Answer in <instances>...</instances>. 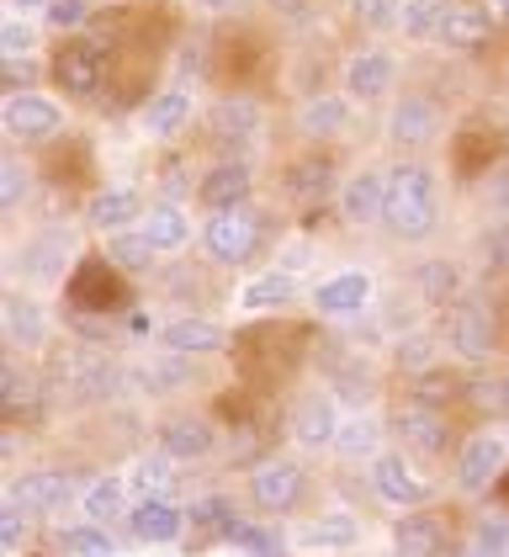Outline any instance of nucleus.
<instances>
[{"mask_svg": "<svg viewBox=\"0 0 509 557\" xmlns=\"http://www.w3.org/2000/svg\"><path fill=\"white\" fill-rule=\"evenodd\" d=\"M38 367L59 398L85 404V409L123 398V387H127V367L112 361L101 345H48L38 356Z\"/></svg>", "mask_w": 509, "mask_h": 557, "instance_id": "nucleus-1", "label": "nucleus"}, {"mask_svg": "<svg viewBox=\"0 0 509 557\" xmlns=\"http://www.w3.org/2000/svg\"><path fill=\"white\" fill-rule=\"evenodd\" d=\"M440 223V186L435 171L414 160V154H398L387 165V202H382V228L398 239V245H424Z\"/></svg>", "mask_w": 509, "mask_h": 557, "instance_id": "nucleus-2", "label": "nucleus"}, {"mask_svg": "<svg viewBox=\"0 0 509 557\" xmlns=\"http://www.w3.org/2000/svg\"><path fill=\"white\" fill-rule=\"evenodd\" d=\"M440 345L462 361V367H488L499 356V319L483 298H457L446 302L440 319Z\"/></svg>", "mask_w": 509, "mask_h": 557, "instance_id": "nucleus-3", "label": "nucleus"}, {"mask_svg": "<svg viewBox=\"0 0 509 557\" xmlns=\"http://www.w3.org/2000/svg\"><path fill=\"white\" fill-rule=\"evenodd\" d=\"M505 472H509L505 430H472V435L457 441V451H451V483H457V494L483 499V494H494L505 483Z\"/></svg>", "mask_w": 509, "mask_h": 557, "instance_id": "nucleus-4", "label": "nucleus"}, {"mask_svg": "<svg viewBox=\"0 0 509 557\" xmlns=\"http://www.w3.org/2000/svg\"><path fill=\"white\" fill-rule=\"evenodd\" d=\"M80 488H85V478L80 472H70V468H22V472H11L5 478V505H16V510H27L33 520H48V515H59V510H70V505H80Z\"/></svg>", "mask_w": 509, "mask_h": 557, "instance_id": "nucleus-5", "label": "nucleus"}, {"mask_svg": "<svg viewBox=\"0 0 509 557\" xmlns=\"http://www.w3.org/2000/svg\"><path fill=\"white\" fill-rule=\"evenodd\" d=\"M80 260H75V234L70 228H38V234H27L22 239V250L11 256V276L22 282V287H53V282H70V271H75Z\"/></svg>", "mask_w": 509, "mask_h": 557, "instance_id": "nucleus-6", "label": "nucleus"}, {"mask_svg": "<svg viewBox=\"0 0 509 557\" xmlns=\"http://www.w3.org/2000/svg\"><path fill=\"white\" fill-rule=\"evenodd\" d=\"M48 75H53V90L59 96H75V101H90V96H101L107 86V44L101 38H64V44L53 48V59H48Z\"/></svg>", "mask_w": 509, "mask_h": 557, "instance_id": "nucleus-7", "label": "nucleus"}, {"mask_svg": "<svg viewBox=\"0 0 509 557\" xmlns=\"http://www.w3.org/2000/svg\"><path fill=\"white\" fill-rule=\"evenodd\" d=\"M367 488H372V499L393 505V510H420V505H430V478L414 468V457L404 446H382L377 457L367 462Z\"/></svg>", "mask_w": 509, "mask_h": 557, "instance_id": "nucleus-8", "label": "nucleus"}, {"mask_svg": "<svg viewBox=\"0 0 509 557\" xmlns=\"http://www.w3.org/2000/svg\"><path fill=\"white\" fill-rule=\"evenodd\" d=\"M223 446V420L202 409H175L154 425V451H165L170 462H208Z\"/></svg>", "mask_w": 509, "mask_h": 557, "instance_id": "nucleus-9", "label": "nucleus"}, {"mask_svg": "<svg viewBox=\"0 0 509 557\" xmlns=\"http://www.w3.org/2000/svg\"><path fill=\"white\" fill-rule=\"evenodd\" d=\"M387 430H393V441H398L409 457H424V462L457 451V430H451V414H446V409H424V404H409V398H404V404L387 414Z\"/></svg>", "mask_w": 509, "mask_h": 557, "instance_id": "nucleus-10", "label": "nucleus"}, {"mask_svg": "<svg viewBox=\"0 0 509 557\" xmlns=\"http://www.w3.org/2000/svg\"><path fill=\"white\" fill-rule=\"evenodd\" d=\"M245 494L260 515H293L308 499V468L297 457H265L260 468H250Z\"/></svg>", "mask_w": 509, "mask_h": 557, "instance_id": "nucleus-11", "label": "nucleus"}, {"mask_svg": "<svg viewBox=\"0 0 509 557\" xmlns=\"http://www.w3.org/2000/svg\"><path fill=\"white\" fill-rule=\"evenodd\" d=\"M0 128L11 144H53L64 133V107H59V96H42V86L11 90L0 107Z\"/></svg>", "mask_w": 509, "mask_h": 557, "instance_id": "nucleus-12", "label": "nucleus"}, {"mask_svg": "<svg viewBox=\"0 0 509 557\" xmlns=\"http://www.w3.org/2000/svg\"><path fill=\"white\" fill-rule=\"evenodd\" d=\"M70 298H75V308H85V319L117 313V308H127V271H117L107 256H85L70 271Z\"/></svg>", "mask_w": 509, "mask_h": 557, "instance_id": "nucleus-13", "label": "nucleus"}, {"mask_svg": "<svg viewBox=\"0 0 509 557\" xmlns=\"http://www.w3.org/2000/svg\"><path fill=\"white\" fill-rule=\"evenodd\" d=\"M260 245V223L250 208H228V213L202 218V250L212 265H245Z\"/></svg>", "mask_w": 509, "mask_h": 557, "instance_id": "nucleus-14", "label": "nucleus"}, {"mask_svg": "<svg viewBox=\"0 0 509 557\" xmlns=\"http://www.w3.org/2000/svg\"><path fill=\"white\" fill-rule=\"evenodd\" d=\"M0 319H5V341H11L16 356H42L53 345V319H48V302L38 293L11 287L5 302H0Z\"/></svg>", "mask_w": 509, "mask_h": 557, "instance_id": "nucleus-15", "label": "nucleus"}, {"mask_svg": "<svg viewBox=\"0 0 509 557\" xmlns=\"http://www.w3.org/2000/svg\"><path fill=\"white\" fill-rule=\"evenodd\" d=\"M435 133H440V101H435V96L409 90V96L393 101V112H387V138H393L398 154H420Z\"/></svg>", "mask_w": 509, "mask_h": 557, "instance_id": "nucleus-16", "label": "nucleus"}, {"mask_svg": "<svg viewBox=\"0 0 509 557\" xmlns=\"http://www.w3.org/2000/svg\"><path fill=\"white\" fill-rule=\"evenodd\" d=\"M186 531H191V510L175 505L170 494H160V499H133V510H127V536H133V542L170 547V542H181Z\"/></svg>", "mask_w": 509, "mask_h": 557, "instance_id": "nucleus-17", "label": "nucleus"}, {"mask_svg": "<svg viewBox=\"0 0 509 557\" xmlns=\"http://www.w3.org/2000/svg\"><path fill=\"white\" fill-rule=\"evenodd\" d=\"M393 557H451V531H446V515L420 505V510H404L393 520Z\"/></svg>", "mask_w": 509, "mask_h": 557, "instance_id": "nucleus-18", "label": "nucleus"}, {"mask_svg": "<svg viewBox=\"0 0 509 557\" xmlns=\"http://www.w3.org/2000/svg\"><path fill=\"white\" fill-rule=\"evenodd\" d=\"M48 393H53V387L42 377V367H27L22 356H11L5 372H0V414H5V425H22V420L42 414Z\"/></svg>", "mask_w": 509, "mask_h": 557, "instance_id": "nucleus-19", "label": "nucleus"}, {"mask_svg": "<svg viewBox=\"0 0 509 557\" xmlns=\"http://www.w3.org/2000/svg\"><path fill=\"white\" fill-rule=\"evenodd\" d=\"M254 197V171L250 160H212L208 171L197 175V202L208 213H228V208H250Z\"/></svg>", "mask_w": 509, "mask_h": 557, "instance_id": "nucleus-20", "label": "nucleus"}, {"mask_svg": "<svg viewBox=\"0 0 509 557\" xmlns=\"http://www.w3.org/2000/svg\"><path fill=\"white\" fill-rule=\"evenodd\" d=\"M208 133L228 149H250L265 133V107L254 96H218L208 107Z\"/></svg>", "mask_w": 509, "mask_h": 557, "instance_id": "nucleus-21", "label": "nucleus"}, {"mask_svg": "<svg viewBox=\"0 0 509 557\" xmlns=\"http://www.w3.org/2000/svg\"><path fill=\"white\" fill-rule=\"evenodd\" d=\"M339 414H345V409H335V398L313 393V398L293 404V414H287V441H293L297 451H335Z\"/></svg>", "mask_w": 509, "mask_h": 557, "instance_id": "nucleus-22", "label": "nucleus"}, {"mask_svg": "<svg viewBox=\"0 0 509 557\" xmlns=\"http://www.w3.org/2000/svg\"><path fill=\"white\" fill-rule=\"evenodd\" d=\"M382 202H387V165H367V171L345 175L335 191V208L350 228L382 223Z\"/></svg>", "mask_w": 509, "mask_h": 557, "instance_id": "nucleus-23", "label": "nucleus"}, {"mask_svg": "<svg viewBox=\"0 0 509 557\" xmlns=\"http://www.w3.org/2000/svg\"><path fill=\"white\" fill-rule=\"evenodd\" d=\"M228 345H234V335H228L223 324H212V319H197V313L165 319V324H160V350H170V356L202 361V356H223Z\"/></svg>", "mask_w": 509, "mask_h": 557, "instance_id": "nucleus-24", "label": "nucleus"}, {"mask_svg": "<svg viewBox=\"0 0 509 557\" xmlns=\"http://www.w3.org/2000/svg\"><path fill=\"white\" fill-rule=\"evenodd\" d=\"M282 191H287L293 202H324V197H335V191H339L335 154H324V149H308V154L287 160V171H282Z\"/></svg>", "mask_w": 509, "mask_h": 557, "instance_id": "nucleus-25", "label": "nucleus"}, {"mask_svg": "<svg viewBox=\"0 0 509 557\" xmlns=\"http://www.w3.org/2000/svg\"><path fill=\"white\" fill-rule=\"evenodd\" d=\"M398 81V59L387 48H361L345 59V96L350 101H382Z\"/></svg>", "mask_w": 509, "mask_h": 557, "instance_id": "nucleus-26", "label": "nucleus"}, {"mask_svg": "<svg viewBox=\"0 0 509 557\" xmlns=\"http://www.w3.org/2000/svg\"><path fill=\"white\" fill-rule=\"evenodd\" d=\"M372 293H377V282L367 271H339L330 282H319L313 308H319V319H356L372 308Z\"/></svg>", "mask_w": 509, "mask_h": 557, "instance_id": "nucleus-27", "label": "nucleus"}, {"mask_svg": "<svg viewBox=\"0 0 509 557\" xmlns=\"http://www.w3.org/2000/svg\"><path fill=\"white\" fill-rule=\"evenodd\" d=\"M293 542L302 553H350V547L361 542V520L350 510H319L297 525Z\"/></svg>", "mask_w": 509, "mask_h": 557, "instance_id": "nucleus-28", "label": "nucleus"}, {"mask_svg": "<svg viewBox=\"0 0 509 557\" xmlns=\"http://www.w3.org/2000/svg\"><path fill=\"white\" fill-rule=\"evenodd\" d=\"M494 27H499L494 5H483V0H457L451 16H446V27H440V44L451 48V53H477V48H488Z\"/></svg>", "mask_w": 509, "mask_h": 557, "instance_id": "nucleus-29", "label": "nucleus"}, {"mask_svg": "<svg viewBox=\"0 0 509 557\" xmlns=\"http://www.w3.org/2000/svg\"><path fill=\"white\" fill-rule=\"evenodd\" d=\"M138 218H144V197L133 186H101L85 202V228H96V234H123Z\"/></svg>", "mask_w": 509, "mask_h": 557, "instance_id": "nucleus-30", "label": "nucleus"}, {"mask_svg": "<svg viewBox=\"0 0 509 557\" xmlns=\"http://www.w3.org/2000/svg\"><path fill=\"white\" fill-rule=\"evenodd\" d=\"M387 435H393V430L382 425L372 409H345V414H339V435H335V457L339 462H372Z\"/></svg>", "mask_w": 509, "mask_h": 557, "instance_id": "nucleus-31", "label": "nucleus"}, {"mask_svg": "<svg viewBox=\"0 0 509 557\" xmlns=\"http://www.w3.org/2000/svg\"><path fill=\"white\" fill-rule=\"evenodd\" d=\"M191 117H197V101L186 86H165L144 101V133L149 138H181Z\"/></svg>", "mask_w": 509, "mask_h": 557, "instance_id": "nucleus-32", "label": "nucleus"}, {"mask_svg": "<svg viewBox=\"0 0 509 557\" xmlns=\"http://www.w3.org/2000/svg\"><path fill=\"white\" fill-rule=\"evenodd\" d=\"M345 128H350V96H339V90L308 96V101L297 107V133L313 138V144H330V138H339Z\"/></svg>", "mask_w": 509, "mask_h": 557, "instance_id": "nucleus-33", "label": "nucleus"}, {"mask_svg": "<svg viewBox=\"0 0 509 557\" xmlns=\"http://www.w3.org/2000/svg\"><path fill=\"white\" fill-rule=\"evenodd\" d=\"M80 520H96V525H112V520H127V478L117 472H96V478H85L80 488Z\"/></svg>", "mask_w": 509, "mask_h": 557, "instance_id": "nucleus-34", "label": "nucleus"}, {"mask_svg": "<svg viewBox=\"0 0 509 557\" xmlns=\"http://www.w3.org/2000/svg\"><path fill=\"white\" fill-rule=\"evenodd\" d=\"M467 393H472V372H462V361H457V367H435V372L414 377V383H409V404L446 409V414H451V404H467Z\"/></svg>", "mask_w": 509, "mask_h": 557, "instance_id": "nucleus-35", "label": "nucleus"}, {"mask_svg": "<svg viewBox=\"0 0 509 557\" xmlns=\"http://www.w3.org/2000/svg\"><path fill=\"white\" fill-rule=\"evenodd\" d=\"M138 228H144V239H149L160 256H181V250L191 245V218H186L181 202H154V208H144Z\"/></svg>", "mask_w": 509, "mask_h": 557, "instance_id": "nucleus-36", "label": "nucleus"}, {"mask_svg": "<svg viewBox=\"0 0 509 557\" xmlns=\"http://www.w3.org/2000/svg\"><path fill=\"white\" fill-rule=\"evenodd\" d=\"M297 302V282L287 271H260L250 276L245 287H239V308L245 313H282V308H293Z\"/></svg>", "mask_w": 509, "mask_h": 557, "instance_id": "nucleus-37", "label": "nucleus"}, {"mask_svg": "<svg viewBox=\"0 0 509 557\" xmlns=\"http://www.w3.org/2000/svg\"><path fill=\"white\" fill-rule=\"evenodd\" d=\"M181 462H170L165 451H149V457H138V462H127V494L133 499H160V494H175V483H181Z\"/></svg>", "mask_w": 509, "mask_h": 557, "instance_id": "nucleus-38", "label": "nucleus"}, {"mask_svg": "<svg viewBox=\"0 0 509 557\" xmlns=\"http://www.w3.org/2000/svg\"><path fill=\"white\" fill-rule=\"evenodd\" d=\"M440 350H446L440 335L414 330V335H404V341L393 345V356H387V361H393V372H398V377H409V383H414V377H424V372L446 367V356H440Z\"/></svg>", "mask_w": 509, "mask_h": 557, "instance_id": "nucleus-39", "label": "nucleus"}, {"mask_svg": "<svg viewBox=\"0 0 509 557\" xmlns=\"http://www.w3.org/2000/svg\"><path fill=\"white\" fill-rule=\"evenodd\" d=\"M101 256L112 260L117 271H127V276H144V271L160 260V250H154V245L144 239V228L133 223V228H123V234H107V250H101Z\"/></svg>", "mask_w": 509, "mask_h": 557, "instance_id": "nucleus-40", "label": "nucleus"}, {"mask_svg": "<svg viewBox=\"0 0 509 557\" xmlns=\"http://www.w3.org/2000/svg\"><path fill=\"white\" fill-rule=\"evenodd\" d=\"M451 5L457 0H404V22H398V33L404 38H440V27H446V16H451Z\"/></svg>", "mask_w": 509, "mask_h": 557, "instance_id": "nucleus-41", "label": "nucleus"}, {"mask_svg": "<svg viewBox=\"0 0 509 557\" xmlns=\"http://www.w3.org/2000/svg\"><path fill=\"white\" fill-rule=\"evenodd\" d=\"M59 547L70 557H117V536L96 520H75V525L59 531Z\"/></svg>", "mask_w": 509, "mask_h": 557, "instance_id": "nucleus-42", "label": "nucleus"}, {"mask_svg": "<svg viewBox=\"0 0 509 557\" xmlns=\"http://www.w3.org/2000/svg\"><path fill=\"white\" fill-rule=\"evenodd\" d=\"M414 287H420L424 302H457L462 298V271H457V260H424L414 271Z\"/></svg>", "mask_w": 509, "mask_h": 557, "instance_id": "nucleus-43", "label": "nucleus"}, {"mask_svg": "<svg viewBox=\"0 0 509 557\" xmlns=\"http://www.w3.org/2000/svg\"><path fill=\"white\" fill-rule=\"evenodd\" d=\"M228 542H234V547H245L250 557H282L287 553V542H282L265 520H245V515L228 525Z\"/></svg>", "mask_w": 509, "mask_h": 557, "instance_id": "nucleus-44", "label": "nucleus"}, {"mask_svg": "<svg viewBox=\"0 0 509 557\" xmlns=\"http://www.w3.org/2000/svg\"><path fill=\"white\" fill-rule=\"evenodd\" d=\"M90 22H96V0H53V5L42 11V27L59 33V38H75Z\"/></svg>", "mask_w": 509, "mask_h": 557, "instance_id": "nucleus-45", "label": "nucleus"}, {"mask_svg": "<svg viewBox=\"0 0 509 557\" xmlns=\"http://www.w3.org/2000/svg\"><path fill=\"white\" fill-rule=\"evenodd\" d=\"M350 16H356V27L361 33H398V22H404V0H350Z\"/></svg>", "mask_w": 509, "mask_h": 557, "instance_id": "nucleus-46", "label": "nucleus"}, {"mask_svg": "<svg viewBox=\"0 0 509 557\" xmlns=\"http://www.w3.org/2000/svg\"><path fill=\"white\" fill-rule=\"evenodd\" d=\"M42 48V27H33V16H5L0 22V59H33Z\"/></svg>", "mask_w": 509, "mask_h": 557, "instance_id": "nucleus-47", "label": "nucleus"}, {"mask_svg": "<svg viewBox=\"0 0 509 557\" xmlns=\"http://www.w3.org/2000/svg\"><path fill=\"white\" fill-rule=\"evenodd\" d=\"M27 191H33V171L16 154H5L0 160V213H16L27 202Z\"/></svg>", "mask_w": 509, "mask_h": 557, "instance_id": "nucleus-48", "label": "nucleus"}, {"mask_svg": "<svg viewBox=\"0 0 509 557\" xmlns=\"http://www.w3.org/2000/svg\"><path fill=\"white\" fill-rule=\"evenodd\" d=\"M186 510H191V525H212L218 536H228V525L239 520L234 505H228L223 494H208V499H197V505H186Z\"/></svg>", "mask_w": 509, "mask_h": 557, "instance_id": "nucleus-49", "label": "nucleus"}, {"mask_svg": "<svg viewBox=\"0 0 509 557\" xmlns=\"http://www.w3.org/2000/svg\"><path fill=\"white\" fill-rule=\"evenodd\" d=\"M27 531H33V515L27 510H16V505H5V510H0V547H5V553H22Z\"/></svg>", "mask_w": 509, "mask_h": 557, "instance_id": "nucleus-50", "label": "nucleus"}, {"mask_svg": "<svg viewBox=\"0 0 509 557\" xmlns=\"http://www.w3.org/2000/svg\"><path fill=\"white\" fill-rule=\"evenodd\" d=\"M488 181H494V186H488V208H494V213H509V165H494Z\"/></svg>", "mask_w": 509, "mask_h": 557, "instance_id": "nucleus-51", "label": "nucleus"}, {"mask_svg": "<svg viewBox=\"0 0 509 557\" xmlns=\"http://www.w3.org/2000/svg\"><path fill=\"white\" fill-rule=\"evenodd\" d=\"M488 265H494V271H509V223H499V228L488 234Z\"/></svg>", "mask_w": 509, "mask_h": 557, "instance_id": "nucleus-52", "label": "nucleus"}, {"mask_svg": "<svg viewBox=\"0 0 509 557\" xmlns=\"http://www.w3.org/2000/svg\"><path fill=\"white\" fill-rule=\"evenodd\" d=\"M5 5H11V16H42L53 0H5Z\"/></svg>", "mask_w": 509, "mask_h": 557, "instance_id": "nucleus-53", "label": "nucleus"}, {"mask_svg": "<svg viewBox=\"0 0 509 557\" xmlns=\"http://www.w3.org/2000/svg\"><path fill=\"white\" fill-rule=\"evenodd\" d=\"M208 11H234V5H245V0H202Z\"/></svg>", "mask_w": 509, "mask_h": 557, "instance_id": "nucleus-54", "label": "nucleus"}, {"mask_svg": "<svg viewBox=\"0 0 509 557\" xmlns=\"http://www.w3.org/2000/svg\"><path fill=\"white\" fill-rule=\"evenodd\" d=\"M488 5H494V16H499V22L509 27V0H488Z\"/></svg>", "mask_w": 509, "mask_h": 557, "instance_id": "nucleus-55", "label": "nucleus"}, {"mask_svg": "<svg viewBox=\"0 0 509 557\" xmlns=\"http://www.w3.org/2000/svg\"><path fill=\"white\" fill-rule=\"evenodd\" d=\"M494 494H499V499H505V510H509V472H505V483H499V488H494Z\"/></svg>", "mask_w": 509, "mask_h": 557, "instance_id": "nucleus-56", "label": "nucleus"}, {"mask_svg": "<svg viewBox=\"0 0 509 557\" xmlns=\"http://www.w3.org/2000/svg\"><path fill=\"white\" fill-rule=\"evenodd\" d=\"M505 149H509V128H505Z\"/></svg>", "mask_w": 509, "mask_h": 557, "instance_id": "nucleus-57", "label": "nucleus"}, {"mask_svg": "<svg viewBox=\"0 0 509 557\" xmlns=\"http://www.w3.org/2000/svg\"><path fill=\"white\" fill-rule=\"evenodd\" d=\"M505 441H509V420H505Z\"/></svg>", "mask_w": 509, "mask_h": 557, "instance_id": "nucleus-58", "label": "nucleus"}, {"mask_svg": "<svg viewBox=\"0 0 509 557\" xmlns=\"http://www.w3.org/2000/svg\"><path fill=\"white\" fill-rule=\"evenodd\" d=\"M505 557H509V547H505Z\"/></svg>", "mask_w": 509, "mask_h": 557, "instance_id": "nucleus-59", "label": "nucleus"}]
</instances>
